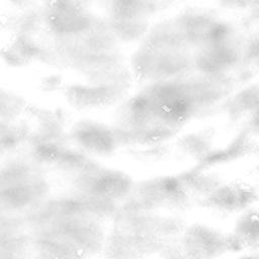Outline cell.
Instances as JSON below:
<instances>
[{
	"label": "cell",
	"mask_w": 259,
	"mask_h": 259,
	"mask_svg": "<svg viewBox=\"0 0 259 259\" xmlns=\"http://www.w3.org/2000/svg\"><path fill=\"white\" fill-rule=\"evenodd\" d=\"M213 140V131L211 128H207L181 137L177 142V146L185 155L196 158L198 162H201L214 150L212 145Z\"/></svg>",
	"instance_id": "obj_11"
},
{
	"label": "cell",
	"mask_w": 259,
	"mask_h": 259,
	"mask_svg": "<svg viewBox=\"0 0 259 259\" xmlns=\"http://www.w3.org/2000/svg\"><path fill=\"white\" fill-rule=\"evenodd\" d=\"M124 90V87L89 81L87 84L69 85L66 87L65 95L77 108H96L114 103L122 96Z\"/></svg>",
	"instance_id": "obj_9"
},
{
	"label": "cell",
	"mask_w": 259,
	"mask_h": 259,
	"mask_svg": "<svg viewBox=\"0 0 259 259\" xmlns=\"http://www.w3.org/2000/svg\"><path fill=\"white\" fill-rule=\"evenodd\" d=\"M48 190L42 167L31 158H16L2 166L1 202L7 210L38 204Z\"/></svg>",
	"instance_id": "obj_1"
},
{
	"label": "cell",
	"mask_w": 259,
	"mask_h": 259,
	"mask_svg": "<svg viewBox=\"0 0 259 259\" xmlns=\"http://www.w3.org/2000/svg\"><path fill=\"white\" fill-rule=\"evenodd\" d=\"M134 75L149 83L177 78L194 71L193 52L142 44L132 59Z\"/></svg>",
	"instance_id": "obj_2"
},
{
	"label": "cell",
	"mask_w": 259,
	"mask_h": 259,
	"mask_svg": "<svg viewBox=\"0 0 259 259\" xmlns=\"http://www.w3.org/2000/svg\"><path fill=\"white\" fill-rule=\"evenodd\" d=\"M228 250L229 236L206 226L193 225L168 255L171 259H213Z\"/></svg>",
	"instance_id": "obj_6"
},
{
	"label": "cell",
	"mask_w": 259,
	"mask_h": 259,
	"mask_svg": "<svg viewBox=\"0 0 259 259\" xmlns=\"http://www.w3.org/2000/svg\"><path fill=\"white\" fill-rule=\"evenodd\" d=\"M69 136L76 147L86 154L108 156L120 146L114 126L92 119L77 121Z\"/></svg>",
	"instance_id": "obj_7"
},
{
	"label": "cell",
	"mask_w": 259,
	"mask_h": 259,
	"mask_svg": "<svg viewBox=\"0 0 259 259\" xmlns=\"http://www.w3.org/2000/svg\"><path fill=\"white\" fill-rule=\"evenodd\" d=\"M257 189L240 180L222 181L207 196L200 200L201 205L222 212L245 211L258 199Z\"/></svg>",
	"instance_id": "obj_8"
},
{
	"label": "cell",
	"mask_w": 259,
	"mask_h": 259,
	"mask_svg": "<svg viewBox=\"0 0 259 259\" xmlns=\"http://www.w3.org/2000/svg\"><path fill=\"white\" fill-rule=\"evenodd\" d=\"M258 172H259V165H258Z\"/></svg>",
	"instance_id": "obj_14"
},
{
	"label": "cell",
	"mask_w": 259,
	"mask_h": 259,
	"mask_svg": "<svg viewBox=\"0 0 259 259\" xmlns=\"http://www.w3.org/2000/svg\"><path fill=\"white\" fill-rule=\"evenodd\" d=\"M230 250L250 248L259 251V209L249 208L238 219L234 233L229 235Z\"/></svg>",
	"instance_id": "obj_10"
},
{
	"label": "cell",
	"mask_w": 259,
	"mask_h": 259,
	"mask_svg": "<svg viewBox=\"0 0 259 259\" xmlns=\"http://www.w3.org/2000/svg\"><path fill=\"white\" fill-rule=\"evenodd\" d=\"M44 8L45 25L55 37H70L88 30L97 19L85 2L52 1Z\"/></svg>",
	"instance_id": "obj_5"
},
{
	"label": "cell",
	"mask_w": 259,
	"mask_h": 259,
	"mask_svg": "<svg viewBox=\"0 0 259 259\" xmlns=\"http://www.w3.org/2000/svg\"><path fill=\"white\" fill-rule=\"evenodd\" d=\"M61 83V79L58 76H51V77H47L44 80V88L46 90H53L52 88L54 87H58Z\"/></svg>",
	"instance_id": "obj_13"
},
{
	"label": "cell",
	"mask_w": 259,
	"mask_h": 259,
	"mask_svg": "<svg viewBox=\"0 0 259 259\" xmlns=\"http://www.w3.org/2000/svg\"><path fill=\"white\" fill-rule=\"evenodd\" d=\"M126 210L151 211L156 208H180L191 196L180 175L160 176L143 180L134 185Z\"/></svg>",
	"instance_id": "obj_3"
},
{
	"label": "cell",
	"mask_w": 259,
	"mask_h": 259,
	"mask_svg": "<svg viewBox=\"0 0 259 259\" xmlns=\"http://www.w3.org/2000/svg\"><path fill=\"white\" fill-rule=\"evenodd\" d=\"M72 183L76 192L112 202L130 195L135 185L124 172L103 167L95 161L72 178Z\"/></svg>",
	"instance_id": "obj_4"
},
{
	"label": "cell",
	"mask_w": 259,
	"mask_h": 259,
	"mask_svg": "<svg viewBox=\"0 0 259 259\" xmlns=\"http://www.w3.org/2000/svg\"><path fill=\"white\" fill-rule=\"evenodd\" d=\"M1 122H12L17 115L25 111L26 103L25 100L11 91H1Z\"/></svg>",
	"instance_id": "obj_12"
}]
</instances>
